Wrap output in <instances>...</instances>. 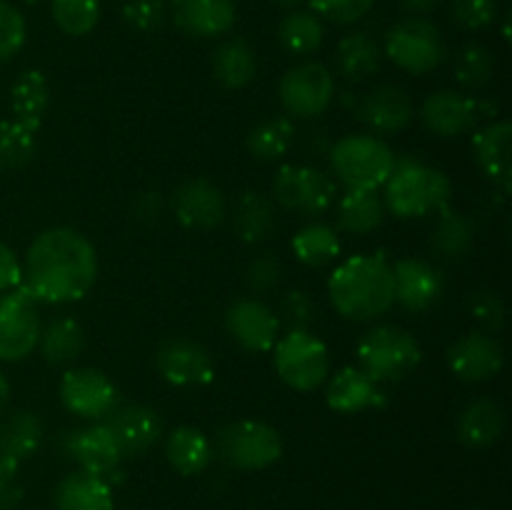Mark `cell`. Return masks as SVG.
<instances>
[{
  "label": "cell",
  "instance_id": "obj_1",
  "mask_svg": "<svg viewBox=\"0 0 512 510\" xmlns=\"http://www.w3.org/2000/svg\"><path fill=\"white\" fill-rule=\"evenodd\" d=\"M95 278L98 253L93 243L73 228H50L30 243L20 288L40 305H63L85 298Z\"/></svg>",
  "mask_w": 512,
  "mask_h": 510
},
{
  "label": "cell",
  "instance_id": "obj_2",
  "mask_svg": "<svg viewBox=\"0 0 512 510\" xmlns=\"http://www.w3.org/2000/svg\"><path fill=\"white\" fill-rule=\"evenodd\" d=\"M333 308L343 318L368 323L395 305L393 265L385 255H353L333 270L328 280Z\"/></svg>",
  "mask_w": 512,
  "mask_h": 510
},
{
  "label": "cell",
  "instance_id": "obj_3",
  "mask_svg": "<svg viewBox=\"0 0 512 510\" xmlns=\"http://www.w3.org/2000/svg\"><path fill=\"white\" fill-rule=\"evenodd\" d=\"M450 195H453V185L448 175L413 155L395 158L393 173L383 185L385 210L403 220L438 213L450 203Z\"/></svg>",
  "mask_w": 512,
  "mask_h": 510
},
{
  "label": "cell",
  "instance_id": "obj_4",
  "mask_svg": "<svg viewBox=\"0 0 512 510\" xmlns=\"http://www.w3.org/2000/svg\"><path fill=\"white\" fill-rule=\"evenodd\" d=\"M333 175L345 190H380L395 168V153L375 135H345L328 150Z\"/></svg>",
  "mask_w": 512,
  "mask_h": 510
},
{
  "label": "cell",
  "instance_id": "obj_5",
  "mask_svg": "<svg viewBox=\"0 0 512 510\" xmlns=\"http://www.w3.org/2000/svg\"><path fill=\"white\" fill-rule=\"evenodd\" d=\"M423 358L418 338L400 325H375L360 338L358 363L375 383H398L408 378Z\"/></svg>",
  "mask_w": 512,
  "mask_h": 510
},
{
  "label": "cell",
  "instance_id": "obj_6",
  "mask_svg": "<svg viewBox=\"0 0 512 510\" xmlns=\"http://www.w3.org/2000/svg\"><path fill=\"white\" fill-rule=\"evenodd\" d=\"M213 453L235 470H265L283 458V438L263 420H235L220 428Z\"/></svg>",
  "mask_w": 512,
  "mask_h": 510
},
{
  "label": "cell",
  "instance_id": "obj_7",
  "mask_svg": "<svg viewBox=\"0 0 512 510\" xmlns=\"http://www.w3.org/2000/svg\"><path fill=\"white\" fill-rule=\"evenodd\" d=\"M275 370L288 388L310 393L330 375L328 345L310 330H288L273 348Z\"/></svg>",
  "mask_w": 512,
  "mask_h": 510
},
{
  "label": "cell",
  "instance_id": "obj_8",
  "mask_svg": "<svg viewBox=\"0 0 512 510\" xmlns=\"http://www.w3.org/2000/svg\"><path fill=\"white\" fill-rule=\"evenodd\" d=\"M338 198V185L315 165H283L273 178V200L280 208L303 218L328 213Z\"/></svg>",
  "mask_w": 512,
  "mask_h": 510
},
{
  "label": "cell",
  "instance_id": "obj_9",
  "mask_svg": "<svg viewBox=\"0 0 512 510\" xmlns=\"http://www.w3.org/2000/svg\"><path fill=\"white\" fill-rule=\"evenodd\" d=\"M385 55L413 75L433 73L448 55L440 30L425 18H405L385 35Z\"/></svg>",
  "mask_w": 512,
  "mask_h": 510
},
{
  "label": "cell",
  "instance_id": "obj_10",
  "mask_svg": "<svg viewBox=\"0 0 512 510\" xmlns=\"http://www.w3.org/2000/svg\"><path fill=\"white\" fill-rule=\"evenodd\" d=\"M40 303L25 288H13L0 295V360L20 363L40 340Z\"/></svg>",
  "mask_w": 512,
  "mask_h": 510
},
{
  "label": "cell",
  "instance_id": "obj_11",
  "mask_svg": "<svg viewBox=\"0 0 512 510\" xmlns=\"http://www.w3.org/2000/svg\"><path fill=\"white\" fill-rule=\"evenodd\" d=\"M278 95L285 113L300 120H313L333 105L335 78L323 63L305 60L280 78Z\"/></svg>",
  "mask_w": 512,
  "mask_h": 510
},
{
  "label": "cell",
  "instance_id": "obj_12",
  "mask_svg": "<svg viewBox=\"0 0 512 510\" xmlns=\"http://www.w3.org/2000/svg\"><path fill=\"white\" fill-rule=\"evenodd\" d=\"M490 113H495V108L473 95L458 93V90H438L425 98L420 120L433 135L458 138V135L473 133L480 120L488 118Z\"/></svg>",
  "mask_w": 512,
  "mask_h": 510
},
{
  "label": "cell",
  "instance_id": "obj_13",
  "mask_svg": "<svg viewBox=\"0 0 512 510\" xmlns=\"http://www.w3.org/2000/svg\"><path fill=\"white\" fill-rule=\"evenodd\" d=\"M60 400L78 418L100 423L118 405V390L103 370L73 368L60 378Z\"/></svg>",
  "mask_w": 512,
  "mask_h": 510
},
{
  "label": "cell",
  "instance_id": "obj_14",
  "mask_svg": "<svg viewBox=\"0 0 512 510\" xmlns=\"http://www.w3.org/2000/svg\"><path fill=\"white\" fill-rule=\"evenodd\" d=\"M225 328L250 353H270L280 338V320L260 298H238L225 310Z\"/></svg>",
  "mask_w": 512,
  "mask_h": 510
},
{
  "label": "cell",
  "instance_id": "obj_15",
  "mask_svg": "<svg viewBox=\"0 0 512 510\" xmlns=\"http://www.w3.org/2000/svg\"><path fill=\"white\" fill-rule=\"evenodd\" d=\"M155 368L178 388H200L213 383L215 365L208 350L190 338H168L155 353Z\"/></svg>",
  "mask_w": 512,
  "mask_h": 510
},
{
  "label": "cell",
  "instance_id": "obj_16",
  "mask_svg": "<svg viewBox=\"0 0 512 510\" xmlns=\"http://www.w3.org/2000/svg\"><path fill=\"white\" fill-rule=\"evenodd\" d=\"M353 110L360 118V123L368 125L370 133L393 135L413 123L415 103L413 98H410L408 90L400 88V85L385 83L375 85L373 90L360 95V98L355 100Z\"/></svg>",
  "mask_w": 512,
  "mask_h": 510
},
{
  "label": "cell",
  "instance_id": "obj_17",
  "mask_svg": "<svg viewBox=\"0 0 512 510\" xmlns=\"http://www.w3.org/2000/svg\"><path fill=\"white\" fill-rule=\"evenodd\" d=\"M65 455L80 465V470L90 475H98L103 480H113L120 475V453L113 433L103 423H93L88 428H78L73 433H65Z\"/></svg>",
  "mask_w": 512,
  "mask_h": 510
},
{
  "label": "cell",
  "instance_id": "obj_18",
  "mask_svg": "<svg viewBox=\"0 0 512 510\" xmlns=\"http://www.w3.org/2000/svg\"><path fill=\"white\" fill-rule=\"evenodd\" d=\"M100 423L113 433L123 458H138L148 453L163 435V420L148 405H115Z\"/></svg>",
  "mask_w": 512,
  "mask_h": 510
},
{
  "label": "cell",
  "instance_id": "obj_19",
  "mask_svg": "<svg viewBox=\"0 0 512 510\" xmlns=\"http://www.w3.org/2000/svg\"><path fill=\"white\" fill-rule=\"evenodd\" d=\"M505 363V350L493 333L473 330L448 348V368L465 383L495 378Z\"/></svg>",
  "mask_w": 512,
  "mask_h": 510
},
{
  "label": "cell",
  "instance_id": "obj_20",
  "mask_svg": "<svg viewBox=\"0 0 512 510\" xmlns=\"http://www.w3.org/2000/svg\"><path fill=\"white\" fill-rule=\"evenodd\" d=\"M395 303L408 313H425L435 308L445 293V278L433 263L423 258H400L393 265Z\"/></svg>",
  "mask_w": 512,
  "mask_h": 510
},
{
  "label": "cell",
  "instance_id": "obj_21",
  "mask_svg": "<svg viewBox=\"0 0 512 510\" xmlns=\"http://www.w3.org/2000/svg\"><path fill=\"white\" fill-rule=\"evenodd\" d=\"M173 213L185 228L210 230L218 228L228 215V200L225 193L208 178L185 180L173 193Z\"/></svg>",
  "mask_w": 512,
  "mask_h": 510
},
{
  "label": "cell",
  "instance_id": "obj_22",
  "mask_svg": "<svg viewBox=\"0 0 512 510\" xmlns=\"http://www.w3.org/2000/svg\"><path fill=\"white\" fill-rule=\"evenodd\" d=\"M473 158L485 178L493 180L495 188L508 195L512 188V125L508 120H493L483 128H475Z\"/></svg>",
  "mask_w": 512,
  "mask_h": 510
},
{
  "label": "cell",
  "instance_id": "obj_23",
  "mask_svg": "<svg viewBox=\"0 0 512 510\" xmlns=\"http://www.w3.org/2000/svg\"><path fill=\"white\" fill-rule=\"evenodd\" d=\"M325 403L335 410V413L353 415L363 413V410H378L385 408L388 395H385L383 385L375 383L373 378L363 373L360 368H340L338 373L330 378L328 390H325Z\"/></svg>",
  "mask_w": 512,
  "mask_h": 510
},
{
  "label": "cell",
  "instance_id": "obj_24",
  "mask_svg": "<svg viewBox=\"0 0 512 510\" xmlns=\"http://www.w3.org/2000/svg\"><path fill=\"white\" fill-rule=\"evenodd\" d=\"M173 20L195 38H218L235 25L233 0H173Z\"/></svg>",
  "mask_w": 512,
  "mask_h": 510
},
{
  "label": "cell",
  "instance_id": "obj_25",
  "mask_svg": "<svg viewBox=\"0 0 512 510\" xmlns=\"http://www.w3.org/2000/svg\"><path fill=\"white\" fill-rule=\"evenodd\" d=\"M233 225L240 240L248 245H260L278 228L275 200L258 190H245L238 195L233 208Z\"/></svg>",
  "mask_w": 512,
  "mask_h": 510
},
{
  "label": "cell",
  "instance_id": "obj_26",
  "mask_svg": "<svg viewBox=\"0 0 512 510\" xmlns=\"http://www.w3.org/2000/svg\"><path fill=\"white\" fill-rule=\"evenodd\" d=\"M113 505V488L108 480L85 473V470L65 475L55 488L58 510H113Z\"/></svg>",
  "mask_w": 512,
  "mask_h": 510
},
{
  "label": "cell",
  "instance_id": "obj_27",
  "mask_svg": "<svg viewBox=\"0 0 512 510\" xmlns=\"http://www.w3.org/2000/svg\"><path fill=\"white\" fill-rule=\"evenodd\" d=\"M505 430L503 405L490 398L473 400L465 405L458 418V440L468 448H490L498 443Z\"/></svg>",
  "mask_w": 512,
  "mask_h": 510
},
{
  "label": "cell",
  "instance_id": "obj_28",
  "mask_svg": "<svg viewBox=\"0 0 512 510\" xmlns=\"http://www.w3.org/2000/svg\"><path fill=\"white\" fill-rule=\"evenodd\" d=\"M165 458L180 475H200L213 460V443L195 425H180L165 438Z\"/></svg>",
  "mask_w": 512,
  "mask_h": 510
},
{
  "label": "cell",
  "instance_id": "obj_29",
  "mask_svg": "<svg viewBox=\"0 0 512 510\" xmlns=\"http://www.w3.org/2000/svg\"><path fill=\"white\" fill-rule=\"evenodd\" d=\"M43 418L33 410H15L0 423V458L23 463L43 443Z\"/></svg>",
  "mask_w": 512,
  "mask_h": 510
},
{
  "label": "cell",
  "instance_id": "obj_30",
  "mask_svg": "<svg viewBox=\"0 0 512 510\" xmlns=\"http://www.w3.org/2000/svg\"><path fill=\"white\" fill-rule=\"evenodd\" d=\"M10 105L18 123L38 133L50 108V83L40 70H25L10 88Z\"/></svg>",
  "mask_w": 512,
  "mask_h": 510
},
{
  "label": "cell",
  "instance_id": "obj_31",
  "mask_svg": "<svg viewBox=\"0 0 512 510\" xmlns=\"http://www.w3.org/2000/svg\"><path fill=\"white\" fill-rule=\"evenodd\" d=\"M255 73H258V58L248 40L230 38L220 43L213 53V75L223 88H245L253 83Z\"/></svg>",
  "mask_w": 512,
  "mask_h": 510
},
{
  "label": "cell",
  "instance_id": "obj_32",
  "mask_svg": "<svg viewBox=\"0 0 512 510\" xmlns=\"http://www.w3.org/2000/svg\"><path fill=\"white\" fill-rule=\"evenodd\" d=\"M475 243V225L460 210H453L445 205L438 210L433 230H430V248L445 260H460L470 253Z\"/></svg>",
  "mask_w": 512,
  "mask_h": 510
},
{
  "label": "cell",
  "instance_id": "obj_33",
  "mask_svg": "<svg viewBox=\"0 0 512 510\" xmlns=\"http://www.w3.org/2000/svg\"><path fill=\"white\" fill-rule=\"evenodd\" d=\"M38 348L43 353V360L48 365H65L80 358L85 350V330L70 315L53 318L40 328Z\"/></svg>",
  "mask_w": 512,
  "mask_h": 510
},
{
  "label": "cell",
  "instance_id": "obj_34",
  "mask_svg": "<svg viewBox=\"0 0 512 510\" xmlns=\"http://www.w3.org/2000/svg\"><path fill=\"white\" fill-rule=\"evenodd\" d=\"M385 220V203L378 190H348L338 203V228L350 235H368Z\"/></svg>",
  "mask_w": 512,
  "mask_h": 510
},
{
  "label": "cell",
  "instance_id": "obj_35",
  "mask_svg": "<svg viewBox=\"0 0 512 510\" xmlns=\"http://www.w3.org/2000/svg\"><path fill=\"white\" fill-rule=\"evenodd\" d=\"M380 65V45L365 30L348 33L335 50V68L350 83L370 78Z\"/></svg>",
  "mask_w": 512,
  "mask_h": 510
},
{
  "label": "cell",
  "instance_id": "obj_36",
  "mask_svg": "<svg viewBox=\"0 0 512 510\" xmlns=\"http://www.w3.org/2000/svg\"><path fill=\"white\" fill-rule=\"evenodd\" d=\"M290 248H293L295 258L308 265V268H325V265H333L340 258L343 243H340L338 228L313 220V223H308L293 235Z\"/></svg>",
  "mask_w": 512,
  "mask_h": 510
},
{
  "label": "cell",
  "instance_id": "obj_37",
  "mask_svg": "<svg viewBox=\"0 0 512 510\" xmlns=\"http://www.w3.org/2000/svg\"><path fill=\"white\" fill-rule=\"evenodd\" d=\"M295 135H298V130H295L293 120L288 115H275V118L263 120V123H258L250 130L245 148H248V153L255 160L273 163V160L285 158L290 153Z\"/></svg>",
  "mask_w": 512,
  "mask_h": 510
},
{
  "label": "cell",
  "instance_id": "obj_38",
  "mask_svg": "<svg viewBox=\"0 0 512 510\" xmlns=\"http://www.w3.org/2000/svg\"><path fill=\"white\" fill-rule=\"evenodd\" d=\"M323 20L313 10H290L278 25V40L290 55H313L323 45Z\"/></svg>",
  "mask_w": 512,
  "mask_h": 510
},
{
  "label": "cell",
  "instance_id": "obj_39",
  "mask_svg": "<svg viewBox=\"0 0 512 510\" xmlns=\"http://www.w3.org/2000/svg\"><path fill=\"white\" fill-rule=\"evenodd\" d=\"M38 140L18 120H0V170H18L33 160Z\"/></svg>",
  "mask_w": 512,
  "mask_h": 510
},
{
  "label": "cell",
  "instance_id": "obj_40",
  "mask_svg": "<svg viewBox=\"0 0 512 510\" xmlns=\"http://www.w3.org/2000/svg\"><path fill=\"white\" fill-rule=\"evenodd\" d=\"M50 13L55 25L65 35H88L100 20L98 0H50Z\"/></svg>",
  "mask_w": 512,
  "mask_h": 510
},
{
  "label": "cell",
  "instance_id": "obj_41",
  "mask_svg": "<svg viewBox=\"0 0 512 510\" xmlns=\"http://www.w3.org/2000/svg\"><path fill=\"white\" fill-rule=\"evenodd\" d=\"M495 75V58L483 45H465L455 58V78L470 90L485 88Z\"/></svg>",
  "mask_w": 512,
  "mask_h": 510
},
{
  "label": "cell",
  "instance_id": "obj_42",
  "mask_svg": "<svg viewBox=\"0 0 512 510\" xmlns=\"http://www.w3.org/2000/svg\"><path fill=\"white\" fill-rule=\"evenodd\" d=\"M450 15L463 30H485L498 18V0H453Z\"/></svg>",
  "mask_w": 512,
  "mask_h": 510
},
{
  "label": "cell",
  "instance_id": "obj_43",
  "mask_svg": "<svg viewBox=\"0 0 512 510\" xmlns=\"http://www.w3.org/2000/svg\"><path fill=\"white\" fill-rule=\"evenodd\" d=\"M308 3L318 18L330 20L335 25H350L368 15L375 0H308Z\"/></svg>",
  "mask_w": 512,
  "mask_h": 510
},
{
  "label": "cell",
  "instance_id": "obj_44",
  "mask_svg": "<svg viewBox=\"0 0 512 510\" xmlns=\"http://www.w3.org/2000/svg\"><path fill=\"white\" fill-rule=\"evenodd\" d=\"M25 45V18L15 5L0 0V63L20 53Z\"/></svg>",
  "mask_w": 512,
  "mask_h": 510
},
{
  "label": "cell",
  "instance_id": "obj_45",
  "mask_svg": "<svg viewBox=\"0 0 512 510\" xmlns=\"http://www.w3.org/2000/svg\"><path fill=\"white\" fill-rule=\"evenodd\" d=\"M280 278H283V263L270 250L255 255L245 270V283L253 293H270L273 288H278Z\"/></svg>",
  "mask_w": 512,
  "mask_h": 510
},
{
  "label": "cell",
  "instance_id": "obj_46",
  "mask_svg": "<svg viewBox=\"0 0 512 510\" xmlns=\"http://www.w3.org/2000/svg\"><path fill=\"white\" fill-rule=\"evenodd\" d=\"M278 320L288 330H310L315 320V300L305 290H290L280 303Z\"/></svg>",
  "mask_w": 512,
  "mask_h": 510
},
{
  "label": "cell",
  "instance_id": "obj_47",
  "mask_svg": "<svg viewBox=\"0 0 512 510\" xmlns=\"http://www.w3.org/2000/svg\"><path fill=\"white\" fill-rule=\"evenodd\" d=\"M123 20L133 30L140 33H153L165 23L163 0H128L123 5Z\"/></svg>",
  "mask_w": 512,
  "mask_h": 510
},
{
  "label": "cell",
  "instance_id": "obj_48",
  "mask_svg": "<svg viewBox=\"0 0 512 510\" xmlns=\"http://www.w3.org/2000/svg\"><path fill=\"white\" fill-rule=\"evenodd\" d=\"M470 310H473L475 318H478L490 333H500V330L505 328L508 310H505V300L500 298L495 290H478V293L470 298Z\"/></svg>",
  "mask_w": 512,
  "mask_h": 510
},
{
  "label": "cell",
  "instance_id": "obj_49",
  "mask_svg": "<svg viewBox=\"0 0 512 510\" xmlns=\"http://www.w3.org/2000/svg\"><path fill=\"white\" fill-rule=\"evenodd\" d=\"M130 210H133V215L140 220V223H158L160 215H163L165 210L163 193H158V190H145V193H138L133 198Z\"/></svg>",
  "mask_w": 512,
  "mask_h": 510
},
{
  "label": "cell",
  "instance_id": "obj_50",
  "mask_svg": "<svg viewBox=\"0 0 512 510\" xmlns=\"http://www.w3.org/2000/svg\"><path fill=\"white\" fill-rule=\"evenodd\" d=\"M20 280H23V263L10 245L0 243V293L18 288Z\"/></svg>",
  "mask_w": 512,
  "mask_h": 510
},
{
  "label": "cell",
  "instance_id": "obj_51",
  "mask_svg": "<svg viewBox=\"0 0 512 510\" xmlns=\"http://www.w3.org/2000/svg\"><path fill=\"white\" fill-rule=\"evenodd\" d=\"M23 500V488L15 478H0V510H15Z\"/></svg>",
  "mask_w": 512,
  "mask_h": 510
},
{
  "label": "cell",
  "instance_id": "obj_52",
  "mask_svg": "<svg viewBox=\"0 0 512 510\" xmlns=\"http://www.w3.org/2000/svg\"><path fill=\"white\" fill-rule=\"evenodd\" d=\"M330 138L323 128H315V130H305V150H313V153H328L330 150Z\"/></svg>",
  "mask_w": 512,
  "mask_h": 510
},
{
  "label": "cell",
  "instance_id": "obj_53",
  "mask_svg": "<svg viewBox=\"0 0 512 510\" xmlns=\"http://www.w3.org/2000/svg\"><path fill=\"white\" fill-rule=\"evenodd\" d=\"M400 3H403V8L410 10V13H428V10H433L440 0H400Z\"/></svg>",
  "mask_w": 512,
  "mask_h": 510
},
{
  "label": "cell",
  "instance_id": "obj_54",
  "mask_svg": "<svg viewBox=\"0 0 512 510\" xmlns=\"http://www.w3.org/2000/svg\"><path fill=\"white\" fill-rule=\"evenodd\" d=\"M8 400H10V383L3 375V370H0V413H3V408L8 405Z\"/></svg>",
  "mask_w": 512,
  "mask_h": 510
},
{
  "label": "cell",
  "instance_id": "obj_55",
  "mask_svg": "<svg viewBox=\"0 0 512 510\" xmlns=\"http://www.w3.org/2000/svg\"><path fill=\"white\" fill-rule=\"evenodd\" d=\"M273 3L278 5V8H285V10H298L305 0H273Z\"/></svg>",
  "mask_w": 512,
  "mask_h": 510
},
{
  "label": "cell",
  "instance_id": "obj_56",
  "mask_svg": "<svg viewBox=\"0 0 512 510\" xmlns=\"http://www.w3.org/2000/svg\"><path fill=\"white\" fill-rule=\"evenodd\" d=\"M25 3H30V5H33V3H40V0H25Z\"/></svg>",
  "mask_w": 512,
  "mask_h": 510
}]
</instances>
